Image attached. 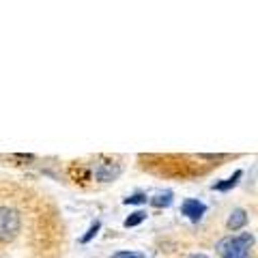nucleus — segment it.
Returning a JSON list of instances; mask_svg holds the SVG:
<instances>
[{
	"label": "nucleus",
	"mask_w": 258,
	"mask_h": 258,
	"mask_svg": "<svg viewBox=\"0 0 258 258\" xmlns=\"http://www.w3.org/2000/svg\"><path fill=\"white\" fill-rule=\"evenodd\" d=\"M252 245L254 237L249 232H241L235 237H224L222 241H217V254L222 258H252Z\"/></svg>",
	"instance_id": "nucleus-1"
},
{
	"label": "nucleus",
	"mask_w": 258,
	"mask_h": 258,
	"mask_svg": "<svg viewBox=\"0 0 258 258\" xmlns=\"http://www.w3.org/2000/svg\"><path fill=\"white\" fill-rule=\"evenodd\" d=\"M20 213L11 207H0V243L11 241L15 235L20 232Z\"/></svg>",
	"instance_id": "nucleus-2"
},
{
	"label": "nucleus",
	"mask_w": 258,
	"mask_h": 258,
	"mask_svg": "<svg viewBox=\"0 0 258 258\" xmlns=\"http://www.w3.org/2000/svg\"><path fill=\"white\" fill-rule=\"evenodd\" d=\"M205 211H207V207L196 198H187V200H183V205H181V213L185 217H189L191 222H198L200 217L205 215Z\"/></svg>",
	"instance_id": "nucleus-3"
},
{
	"label": "nucleus",
	"mask_w": 258,
	"mask_h": 258,
	"mask_svg": "<svg viewBox=\"0 0 258 258\" xmlns=\"http://www.w3.org/2000/svg\"><path fill=\"white\" fill-rule=\"evenodd\" d=\"M120 170H123L120 164H99V168L95 170V176H97V181H101V183H110L120 174Z\"/></svg>",
	"instance_id": "nucleus-4"
},
{
	"label": "nucleus",
	"mask_w": 258,
	"mask_h": 258,
	"mask_svg": "<svg viewBox=\"0 0 258 258\" xmlns=\"http://www.w3.org/2000/svg\"><path fill=\"white\" fill-rule=\"evenodd\" d=\"M245 224H247V211H245V209H235V211L230 213L228 222H226L228 230H241Z\"/></svg>",
	"instance_id": "nucleus-5"
},
{
	"label": "nucleus",
	"mask_w": 258,
	"mask_h": 258,
	"mask_svg": "<svg viewBox=\"0 0 258 258\" xmlns=\"http://www.w3.org/2000/svg\"><path fill=\"white\" fill-rule=\"evenodd\" d=\"M241 176H243V172L237 170V172L232 174V176H228V179H226V181H222V183H215V185H213V189H215V191H228V189H232V187H235V185L239 183Z\"/></svg>",
	"instance_id": "nucleus-6"
},
{
	"label": "nucleus",
	"mask_w": 258,
	"mask_h": 258,
	"mask_svg": "<svg viewBox=\"0 0 258 258\" xmlns=\"http://www.w3.org/2000/svg\"><path fill=\"white\" fill-rule=\"evenodd\" d=\"M144 220H147V213L144 211H136V213H132L125 220V228H134V226H138V224H142Z\"/></svg>",
	"instance_id": "nucleus-7"
},
{
	"label": "nucleus",
	"mask_w": 258,
	"mask_h": 258,
	"mask_svg": "<svg viewBox=\"0 0 258 258\" xmlns=\"http://www.w3.org/2000/svg\"><path fill=\"white\" fill-rule=\"evenodd\" d=\"M170 203H172V194H170V191H166V194H159V196L151 198V205H155V207H168Z\"/></svg>",
	"instance_id": "nucleus-8"
},
{
	"label": "nucleus",
	"mask_w": 258,
	"mask_h": 258,
	"mask_svg": "<svg viewBox=\"0 0 258 258\" xmlns=\"http://www.w3.org/2000/svg\"><path fill=\"white\" fill-rule=\"evenodd\" d=\"M99 228H101V222H99V220L93 222V224H91V228H88V232H86V235L80 239V241H82V243H88V241H91V239L97 235V230H99Z\"/></svg>",
	"instance_id": "nucleus-9"
},
{
	"label": "nucleus",
	"mask_w": 258,
	"mask_h": 258,
	"mask_svg": "<svg viewBox=\"0 0 258 258\" xmlns=\"http://www.w3.org/2000/svg\"><path fill=\"white\" fill-rule=\"evenodd\" d=\"M112 258H144V254H140V252H132V249H120V252L112 254Z\"/></svg>",
	"instance_id": "nucleus-10"
},
{
	"label": "nucleus",
	"mask_w": 258,
	"mask_h": 258,
	"mask_svg": "<svg viewBox=\"0 0 258 258\" xmlns=\"http://www.w3.org/2000/svg\"><path fill=\"white\" fill-rule=\"evenodd\" d=\"M123 203L125 205H144V203H147V196H144V194H134V196L125 198Z\"/></svg>",
	"instance_id": "nucleus-11"
},
{
	"label": "nucleus",
	"mask_w": 258,
	"mask_h": 258,
	"mask_svg": "<svg viewBox=\"0 0 258 258\" xmlns=\"http://www.w3.org/2000/svg\"><path fill=\"white\" fill-rule=\"evenodd\" d=\"M187 258H209V256H205V254H191V256H187Z\"/></svg>",
	"instance_id": "nucleus-12"
}]
</instances>
